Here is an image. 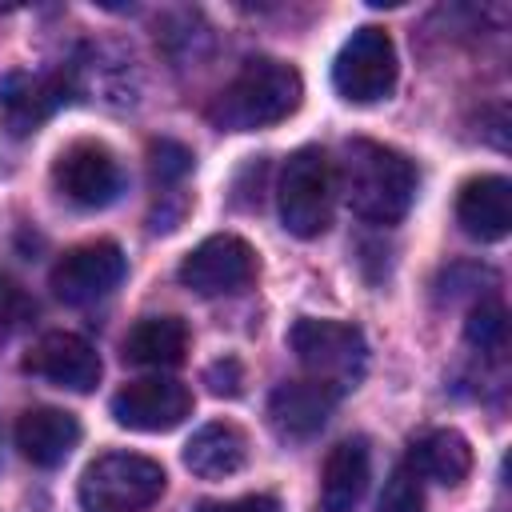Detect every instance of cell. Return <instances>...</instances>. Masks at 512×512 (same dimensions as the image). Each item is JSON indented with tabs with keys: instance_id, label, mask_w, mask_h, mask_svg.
<instances>
[{
	"instance_id": "cell-23",
	"label": "cell",
	"mask_w": 512,
	"mask_h": 512,
	"mask_svg": "<svg viewBox=\"0 0 512 512\" xmlns=\"http://www.w3.org/2000/svg\"><path fill=\"white\" fill-rule=\"evenodd\" d=\"M148 156H152V176L160 184H172L192 168V152L184 144H176V140H152Z\"/></svg>"
},
{
	"instance_id": "cell-11",
	"label": "cell",
	"mask_w": 512,
	"mask_h": 512,
	"mask_svg": "<svg viewBox=\"0 0 512 512\" xmlns=\"http://www.w3.org/2000/svg\"><path fill=\"white\" fill-rule=\"evenodd\" d=\"M24 368L56 388L68 392H92L100 384V356L96 348L76 332H48L32 344L24 356Z\"/></svg>"
},
{
	"instance_id": "cell-21",
	"label": "cell",
	"mask_w": 512,
	"mask_h": 512,
	"mask_svg": "<svg viewBox=\"0 0 512 512\" xmlns=\"http://www.w3.org/2000/svg\"><path fill=\"white\" fill-rule=\"evenodd\" d=\"M376 512H424V480L416 476V468L404 460L392 468V476L384 480V492L376 500Z\"/></svg>"
},
{
	"instance_id": "cell-20",
	"label": "cell",
	"mask_w": 512,
	"mask_h": 512,
	"mask_svg": "<svg viewBox=\"0 0 512 512\" xmlns=\"http://www.w3.org/2000/svg\"><path fill=\"white\" fill-rule=\"evenodd\" d=\"M464 336L472 348L488 352V356H500L504 352V340H508V312L500 300H480L472 304L468 320H464Z\"/></svg>"
},
{
	"instance_id": "cell-5",
	"label": "cell",
	"mask_w": 512,
	"mask_h": 512,
	"mask_svg": "<svg viewBox=\"0 0 512 512\" xmlns=\"http://www.w3.org/2000/svg\"><path fill=\"white\" fill-rule=\"evenodd\" d=\"M332 164L320 148H296L280 172V220L292 236L312 240L332 220Z\"/></svg>"
},
{
	"instance_id": "cell-13",
	"label": "cell",
	"mask_w": 512,
	"mask_h": 512,
	"mask_svg": "<svg viewBox=\"0 0 512 512\" xmlns=\"http://www.w3.org/2000/svg\"><path fill=\"white\" fill-rule=\"evenodd\" d=\"M456 220L480 244L504 240L512 228V184L504 176H472L456 196Z\"/></svg>"
},
{
	"instance_id": "cell-6",
	"label": "cell",
	"mask_w": 512,
	"mask_h": 512,
	"mask_svg": "<svg viewBox=\"0 0 512 512\" xmlns=\"http://www.w3.org/2000/svg\"><path fill=\"white\" fill-rule=\"evenodd\" d=\"M332 84L352 104H376L396 88V44L384 28H356L332 64Z\"/></svg>"
},
{
	"instance_id": "cell-1",
	"label": "cell",
	"mask_w": 512,
	"mask_h": 512,
	"mask_svg": "<svg viewBox=\"0 0 512 512\" xmlns=\"http://www.w3.org/2000/svg\"><path fill=\"white\" fill-rule=\"evenodd\" d=\"M340 188L360 220L396 224L412 208L416 168L396 148H384L376 140H348L340 156Z\"/></svg>"
},
{
	"instance_id": "cell-24",
	"label": "cell",
	"mask_w": 512,
	"mask_h": 512,
	"mask_svg": "<svg viewBox=\"0 0 512 512\" xmlns=\"http://www.w3.org/2000/svg\"><path fill=\"white\" fill-rule=\"evenodd\" d=\"M204 380H208V388H212L216 396H236V392H240V384H244V376H240V364H236L232 356L216 360V364L204 372Z\"/></svg>"
},
{
	"instance_id": "cell-19",
	"label": "cell",
	"mask_w": 512,
	"mask_h": 512,
	"mask_svg": "<svg viewBox=\"0 0 512 512\" xmlns=\"http://www.w3.org/2000/svg\"><path fill=\"white\" fill-rule=\"evenodd\" d=\"M408 464L416 468L420 480H436V484H460L472 472V448L460 432L452 428H436L428 436H420L408 452Z\"/></svg>"
},
{
	"instance_id": "cell-25",
	"label": "cell",
	"mask_w": 512,
	"mask_h": 512,
	"mask_svg": "<svg viewBox=\"0 0 512 512\" xmlns=\"http://www.w3.org/2000/svg\"><path fill=\"white\" fill-rule=\"evenodd\" d=\"M196 512H280L276 496H236V500H208Z\"/></svg>"
},
{
	"instance_id": "cell-16",
	"label": "cell",
	"mask_w": 512,
	"mask_h": 512,
	"mask_svg": "<svg viewBox=\"0 0 512 512\" xmlns=\"http://www.w3.org/2000/svg\"><path fill=\"white\" fill-rule=\"evenodd\" d=\"M248 460V436L228 424V420H216V424H204L188 444H184V468L204 476V480H220V476H232L240 472Z\"/></svg>"
},
{
	"instance_id": "cell-18",
	"label": "cell",
	"mask_w": 512,
	"mask_h": 512,
	"mask_svg": "<svg viewBox=\"0 0 512 512\" xmlns=\"http://www.w3.org/2000/svg\"><path fill=\"white\" fill-rule=\"evenodd\" d=\"M188 352V328L180 316H144L124 336V360L144 368H176Z\"/></svg>"
},
{
	"instance_id": "cell-8",
	"label": "cell",
	"mask_w": 512,
	"mask_h": 512,
	"mask_svg": "<svg viewBox=\"0 0 512 512\" xmlns=\"http://www.w3.org/2000/svg\"><path fill=\"white\" fill-rule=\"evenodd\" d=\"M192 412V392L172 376H144L112 396V416L132 432H172Z\"/></svg>"
},
{
	"instance_id": "cell-4",
	"label": "cell",
	"mask_w": 512,
	"mask_h": 512,
	"mask_svg": "<svg viewBox=\"0 0 512 512\" xmlns=\"http://www.w3.org/2000/svg\"><path fill=\"white\" fill-rule=\"evenodd\" d=\"M288 344L296 352V360L308 368L312 380L344 392L360 380L364 372V360H368V344H364V332L356 324H344V320H316V316H304L292 324L288 332Z\"/></svg>"
},
{
	"instance_id": "cell-10",
	"label": "cell",
	"mask_w": 512,
	"mask_h": 512,
	"mask_svg": "<svg viewBox=\"0 0 512 512\" xmlns=\"http://www.w3.org/2000/svg\"><path fill=\"white\" fill-rule=\"evenodd\" d=\"M124 276V252L112 240H92L64 252L52 268V292L64 304H92L108 296Z\"/></svg>"
},
{
	"instance_id": "cell-17",
	"label": "cell",
	"mask_w": 512,
	"mask_h": 512,
	"mask_svg": "<svg viewBox=\"0 0 512 512\" xmlns=\"http://www.w3.org/2000/svg\"><path fill=\"white\" fill-rule=\"evenodd\" d=\"M368 488V444L356 440H340L328 460H324V476H320V508L324 512H352L360 504Z\"/></svg>"
},
{
	"instance_id": "cell-22",
	"label": "cell",
	"mask_w": 512,
	"mask_h": 512,
	"mask_svg": "<svg viewBox=\"0 0 512 512\" xmlns=\"http://www.w3.org/2000/svg\"><path fill=\"white\" fill-rule=\"evenodd\" d=\"M36 316V304H32V296L12 280V276H4L0 272V336H12V332H20L28 320Z\"/></svg>"
},
{
	"instance_id": "cell-12",
	"label": "cell",
	"mask_w": 512,
	"mask_h": 512,
	"mask_svg": "<svg viewBox=\"0 0 512 512\" xmlns=\"http://www.w3.org/2000/svg\"><path fill=\"white\" fill-rule=\"evenodd\" d=\"M336 388H328V384H320V380H288V384H280L276 392H272V400H268V420H272V428L280 432V436H288V440H308V436H316L324 424H328V416H332V408H336Z\"/></svg>"
},
{
	"instance_id": "cell-9",
	"label": "cell",
	"mask_w": 512,
	"mask_h": 512,
	"mask_svg": "<svg viewBox=\"0 0 512 512\" xmlns=\"http://www.w3.org/2000/svg\"><path fill=\"white\" fill-rule=\"evenodd\" d=\"M56 188L80 204V208H104L120 192V164L100 140H76L68 144L52 164Z\"/></svg>"
},
{
	"instance_id": "cell-2",
	"label": "cell",
	"mask_w": 512,
	"mask_h": 512,
	"mask_svg": "<svg viewBox=\"0 0 512 512\" xmlns=\"http://www.w3.org/2000/svg\"><path fill=\"white\" fill-rule=\"evenodd\" d=\"M300 96H304V84L292 64L256 56L224 84V92L212 100L208 116L224 132H256V128L288 120L300 108Z\"/></svg>"
},
{
	"instance_id": "cell-15",
	"label": "cell",
	"mask_w": 512,
	"mask_h": 512,
	"mask_svg": "<svg viewBox=\"0 0 512 512\" xmlns=\"http://www.w3.org/2000/svg\"><path fill=\"white\" fill-rule=\"evenodd\" d=\"M64 100V80L60 76H28V72H12L0 80V108H4V124L8 132L24 136L36 124H44L56 104Z\"/></svg>"
},
{
	"instance_id": "cell-7",
	"label": "cell",
	"mask_w": 512,
	"mask_h": 512,
	"mask_svg": "<svg viewBox=\"0 0 512 512\" xmlns=\"http://www.w3.org/2000/svg\"><path fill=\"white\" fill-rule=\"evenodd\" d=\"M180 284L192 288L196 296H228L252 284L256 276V252L240 236H208L180 260Z\"/></svg>"
},
{
	"instance_id": "cell-14",
	"label": "cell",
	"mask_w": 512,
	"mask_h": 512,
	"mask_svg": "<svg viewBox=\"0 0 512 512\" xmlns=\"http://www.w3.org/2000/svg\"><path fill=\"white\" fill-rule=\"evenodd\" d=\"M80 440V420L64 408H28L16 420V448L24 452V460H32L36 468H56L68 460V452Z\"/></svg>"
},
{
	"instance_id": "cell-3",
	"label": "cell",
	"mask_w": 512,
	"mask_h": 512,
	"mask_svg": "<svg viewBox=\"0 0 512 512\" xmlns=\"http://www.w3.org/2000/svg\"><path fill=\"white\" fill-rule=\"evenodd\" d=\"M164 468L152 456L136 452H104L80 476V508L84 512H140L160 500Z\"/></svg>"
}]
</instances>
